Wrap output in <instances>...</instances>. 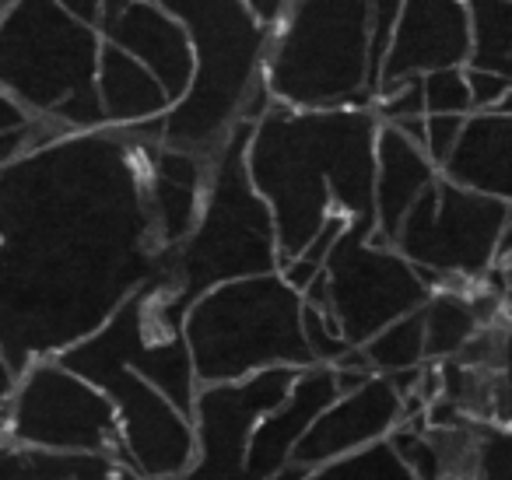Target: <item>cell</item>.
<instances>
[{
    "label": "cell",
    "instance_id": "cell-8",
    "mask_svg": "<svg viewBox=\"0 0 512 480\" xmlns=\"http://www.w3.org/2000/svg\"><path fill=\"white\" fill-rule=\"evenodd\" d=\"M512 204L435 179L397 232V249L432 291L474 288L498 267Z\"/></svg>",
    "mask_w": 512,
    "mask_h": 480
},
{
    "label": "cell",
    "instance_id": "cell-28",
    "mask_svg": "<svg viewBox=\"0 0 512 480\" xmlns=\"http://www.w3.org/2000/svg\"><path fill=\"white\" fill-rule=\"evenodd\" d=\"M302 333H306V347L313 354V365H330L334 368L344 354L351 351V344L341 337L337 323L320 309V305H302Z\"/></svg>",
    "mask_w": 512,
    "mask_h": 480
},
{
    "label": "cell",
    "instance_id": "cell-20",
    "mask_svg": "<svg viewBox=\"0 0 512 480\" xmlns=\"http://www.w3.org/2000/svg\"><path fill=\"white\" fill-rule=\"evenodd\" d=\"M95 85H99V102L109 127H137V123L162 120L172 109V99L158 85L155 74L113 43H102Z\"/></svg>",
    "mask_w": 512,
    "mask_h": 480
},
{
    "label": "cell",
    "instance_id": "cell-13",
    "mask_svg": "<svg viewBox=\"0 0 512 480\" xmlns=\"http://www.w3.org/2000/svg\"><path fill=\"white\" fill-rule=\"evenodd\" d=\"M470 53L474 36L467 0H404L397 32L376 74V95L400 81L470 64Z\"/></svg>",
    "mask_w": 512,
    "mask_h": 480
},
{
    "label": "cell",
    "instance_id": "cell-41",
    "mask_svg": "<svg viewBox=\"0 0 512 480\" xmlns=\"http://www.w3.org/2000/svg\"><path fill=\"white\" fill-rule=\"evenodd\" d=\"M498 74H505V78L512 81V64H505V67H498Z\"/></svg>",
    "mask_w": 512,
    "mask_h": 480
},
{
    "label": "cell",
    "instance_id": "cell-11",
    "mask_svg": "<svg viewBox=\"0 0 512 480\" xmlns=\"http://www.w3.org/2000/svg\"><path fill=\"white\" fill-rule=\"evenodd\" d=\"M109 396L120 424V463L141 480H183L197 459L193 421L127 365L102 361L81 368Z\"/></svg>",
    "mask_w": 512,
    "mask_h": 480
},
{
    "label": "cell",
    "instance_id": "cell-35",
    "mask_svg": "<svg viewBox=\"0 0 512 480\" xmlns=\"http://www.w3.org/2000/svg\"><path fill=\"white\" fill-rule=\"evenodd\" d=\"M32 120H36V116H32L29 109H25L22 102L15 99V95H8L4 88H0V134H8V130L29 127Z\"/></svg>",
    "mask_w": 512,
    "mask_h": 480
},
{
    "label": "cell",
    "instance_id": "cell-27",
    "mask_svg": "<svg viewBox=\"0 0 512 480\" xmlns=\"http://www.w3.org/2000/svg\"><path fill=\"white\" fill-rule=\"evenodd\" d=\"M421 92H425V116L474 113V102H470V88H467V71H463V67L425 74V78H421Z\"/></svg>",
    "mask_w": 512,
    "mask_h": 480
},
{
    "label": "cell",
    "instance_id": "cell-39",
    "mask_svg": "<svg viewBox=\"0 0 512 480\" xmlns=\"http://www.w3.org/2000/svg\"><path fill=\"white\" fill-rule=\"evenodd\" d=\"M498 270H502V319L512 326V260L498 263Z\"/></svg>",
    "mask_w": 512,
    "mask_h": 480
},
{
    "label": "cell",
    "instance_id": "cell-10",
    "mask_svg": "<svg viewBox=\"0 0 512 480\" xmlns=\"http://www.w3.org/2000/svg\"><path fill=\"white\" fill-rule=\"evenodd\" d=\"M4 435L60 456H120V424L109 396L60 358H39L18 375Z\"/></svg>",
    "mask_w": 512,
    "mask_h": 480
},
{
    "label": "cell",
    "instance_id": "cell-1",
    "mask_svg": "<svg viewBox=\"0 0 512 480\" xmlns=\"http://www.w3.org/2000/svg\"><path fill=\"white\" fill-rule=\"evenodd\" d=\"M155 144L137 127L85 130L0 172V354L18 375L92 337L158 277Z\"/></svg>",
    "mask_w": 512,
    "mask_h": 480
},
{
    "label": "cell",
    "instance_id": "cell-12",
    "mask_svg": "<svg viewBox=\"0 0 512 480\" xmlns=\"http://www.w3.org/2000/svg\"><path fill=\"white\" fill-rule=\"evenodd\" d=\"M299 368H267L242 382L200 386L193 403L197 459L183 480H253L249 477V442L256 424L288 400Z\"/></svg>",
    "mask_w": 512,
    "mask_h": 480
},
{
    "label": "cell",
    "instance_id": "cell-44",
    "mask_svg": "<svg viewBox=\"0 0 512 480\" xmlns=\"http://www.w3.org/2000/svg\"><path fill=\"white\" fill-rule=\"evenodd\" d=\"M0 435H4V424H0Z\"/></svg>",
    "mask_w": 512,
    "mask_h": 480
},
{
    "label": "cell",
    "instance_id": "cell-37",
    "mask_svg": "<svg viewBox=\"0 0 512 480\" xmlns=\"http://www.w3.org/2000/svg\"><path fill=\"white\" fill-rule=\"evenodd\" d=\"M15 386H18V372L8 365V358L0 354V424H4V414H8V403L15 396Z\"/></svg>",
    "mask_w": 512,
    "mask_h": 480
},
{
    "label": "cell",
    "instance_id": "cell-31",
    "mask_svg": "<svg viewBox=\"0 0 512 480\" xmlns=\"http://www.w3.org/2000/svg\"><path fill=\"white\" fill-rule=\"evenodd\" d=\"M463 123H467V116H425V155L432 158L435 169H442L446 158L453 155Z\"/></svg>",
    "mask_w": 512,
    "mask_h": 480
},
{
    "label": "cell",
    "instance_id": "cell-33",
    "mask_svg": "<svg viewBox=\"0 0 512 480\" xmlns=\"http://www.w3.org/2000/svg\"><path fill=\"white\" fill-rule=\"evenodd\" d=\"M491 396H495V424H512V326L505 330L502 358L491 368Z\"/></svg>",
    "mask_w": 512,
    "mask_h": 480
},
{
    "label": "cell",
    "instance_id": "cell-23",
    "mask_svg": "<svg viewBox=\"0 0 512 480\" xmlns=\"http://www.w3.org/2000/svg\"><path fill=\"white\" fill-rule=\"evenodd\" d=\"M474 53L470 67L498 71L512 64V0H467Z\"/></svg>",
    "mask_w": 512,
    "mask_h": 480
},
{
    "label": "cell",
    "instance_id": "cell-14",
    "mask_svg": "<svg viewBox=\"0 0 512 480\" xmlns=\"http://www.w3.org/2000/svg\"><path fill=\"white\" fill-rule=\"evenodd\" d=\"M407 421L404 396L393 389L390 379L376 375L365 386L341 393L309 428V435L292 452L295 463L320 470L334 459L355 456L369 445L390 442V435Z\"/></svg>",
    "mask_w": 512,
    "mask_h": 480
},
{
    "label": "cell",
    "instance_id": "cell-36",
    "mask_svg": "<svg viewBox=\"0 0 512 480\" xmlns=\"http://www.w3.org/2000/svg\"><path fill=\"white\" fill-rule=\"evenodd\" d=\"M246 4H249V11L260 18V25L274 29V25L281 22V15H285V8L292 4V0H246Z\"/></svg>",
    "mask_w": 512,
    "mask_h": 480
},
{
    "label": "cell",
    "instance_id": "cell-24",
    "mask_svg": "<svg viewBox=\"0 0 512 480\" xmlns=\"http://www.w3.org/2000/svg\"><path fill=\"white\" fill-rule=\"evenodd\" d=\"M81 456H60V452L18 445L0 435V480H74Z\"/></svg>",
    "mask_w": 512,
    "mask_h": 480
},
{
    "label": "cell",
    "instance_id": "cell-40",
    "mask_svg": "<svg viewBox=\"0 0 512 480\" xmlns=\"http://www.w3.org/2000/svg\"><path fill=\"white\" fill-rule=\"evenodd\" d=\"M309 477H313V470H309V466H302V463H295V459H288V463L281 466V470H274L267 480H309Z\"/></svg>",
    "mask_w": 512,
    "mask_h": 480
},
{
    "label": "cell",
    "instance_id": "cell-43",
    "mask_svg": "<svg viewBox=\"0 0 512 480\" xmlns=\"http://www.w3.org/2000/svg\"><path fill=\"white\" fill-rule=\"evenodd\" d=\"M123 480H141V477H134V473H127V477H123Z\"/></svg>",
    "mask_w": 512,
    "mask_h": 480
},
{
    "label": "cell",
    "instance_id": "cell-5",
    "mask_svg": "<svg viewBox=\"0 0 512 480\" xmlns=\"http://www.w3.org/2000/svg\"><path fill=\"white\" fill-rule=\"evenodd\" d=\"M102 36L60 0H15L0 15V88L74 134L109 127L99 102Z\"/></svg>",
    "mask_w": 512,
    "mask_h": 480
},
{
    "label": "cell",
    "instance_id": "cell-34",
    "mask_svg": "<svg viewBox=\"0 0 512 480\" xmlns=\"http://www.w3.org/2000/svg\"><path fill=\"white\" fill-rule=\"evenodd\" d=\"M467 88H470V102H474V113H488V109H495L512 92V81L498 71L467 67Z\"/></svg>",
    "mask_w": 512,
    "mask_h": 480
},
{
    "label": "cell",
    "instance_id": "cell-42",
    "mask_svg": "<svg viewBox=\"0 0 512 480\" xmlns=\"http://www.w3.org/2000/svg\"><path fill=\"white\" fill-rule=\"evenodd\" d=\"M11 4H15V0H0V15H4V11H8Z\"/></svg>",
    "mask_w": 512,
    "mask_h": 480
},
{
    "label": "cell",
    "instance_id": "cell-26",
    "mask_svg": "<svg viewBox=\"0 0 512 480\" xmlns=\"http://www.w3.org/2000/svg\"><path fill=\"white\" fill-rule=\"evenodd\" d=\"M344 228H348V218L344 214H330L327 225L320 228V235H316L313 242H309L306 249H302L295 260H288L285 267L278 270L281 277H285L288 284H292L299 295H306L309 288H313V281L323 274V267H327V256L330 249L337 246V239L344 235Z\"/></svg>",
    "mask_w": 512,
    "mask_h": 480
},
{
    "label": "cell",
    "instance_id": "cell-18",
    "mask_svg": "<svg viewBox=\"0 0 512 480\" xmlns=\"http://www.w3.org/2000/svg\"><path fill=\"white\" fill-rule=\"evenodd\" d=\"M439 179V169L425 148L404 137L397 127L379 123L376 137V235L372 242L393 246L404 218L421 200V193Z\"/></svg>",
    "mask_w": 512,
    "mask_h": 480
},
{
    "label": "cell",
    "instance_id": "cell-15",
    "mask_svg": "<svg viewBox=\"0 0 512 480\" xmlns=\"http://www.w3.org/2000/svg\"><path fill=\"white\" fill-rule=\"evenodd\" d=\"M99 36L102 43L120 46L123 53L141 60L158 78V85L165 88L172 106H179L186 99V92L193 85V74H197L193 46L186 39L183 25L165 15L158 4H151V0H130L127 8L102 18Z\"/></svg>",
    "mask_w": 512,
    "mask_h": 480
},
{
    "label": "cell",
    "instance_id": "cell-32",
    "mask_svg": "<svg viewBox=\"0 0 512 480\" xmlns=\"http://www.w3.org/2000/svg\"><path fill=\"white\" fill-rule=\"evenodd\" d=\"M400 11H404V0H369V29H372V67L379 74L386 50H390V39L397 32Z\"/></svg>",
    "mask_w": 512,
    "mask_h": 480
},
{
    "label": "cell",
    "instance_id": "cell-30",
    "mask_svg": "<svg viewBox=\"0 0 512 480\" xmlns=\"http://www.w3.org/2000/svg\"><path fill=\"white\" fill-rule=\"evenodd\" d=\"M474 480H512V424H488Z\"/></svg>",
    "mask_w": 512,
    "mask_h": 480
},
{
    "label": "cell",
    "instance_id": "cell-9",
    "mask_svg": "<svg viewBox=\"0 0 512 480\" xmlns=\"http://www.w3.org/2000/svg\"><path fill=\"white\" fill-rule=\"evenodd\" d=\"M372 235V225L348 221L337 246L330 249L323 274L302 295L334 319L351 347H365L379 330L425 309L432 298L418 267H411L393 246L372 242Z\"/></svg>",
    "mask_w": 512,
    "mask_h": 480
},
{
    "label": "cell",
    "instance_id": "cell-16",
    "mask_svg": "<svg viewBox=\"0 0 512 480\" xmlns=\"http://www.w3.org/2000/svg\"><path fill=\"white\" fill-rule=\"evenodd\" d=\"M341 396L337 386V375L330 365H309L299 368V379H295L292 393L281 407H274L264 421L256 424L253 442H249V477L267 480L274 470L292 459V452L299 449V442L309 435V428L316 424V417L330 407V403Z\"/></svg>",
    "mask_w": 512,
    "mask_h": 480
},
{
    "label": "cell",
    "instance_id": "cell-22",
    "mask_svg": "<svg viewBox=\"0 0 512 480\" xmlns=\"http://www.w3.org/2000/svg\"><path fill=\"white\" fill-rule=\"evenodd\" d=\"M362 354H365V361H369L372 372L383 375V379L428 365L425 316H421V309L404 319H397V323H390L386 330H379L376 337L362 347Z\"/></svg>",
    "mask_w": 512,
    "mask_h": 480
},
{
    "label": "cell",
    "instance_id": "cell-29",
    "mask_svg": "<svg viewBox=\"0 0 512 480\" xmlns=\"http://www.w3.org/2000/svg\"><path fill=\"white\" fill-rule=\"evenodd\" d=\"M376 120L386 127H400V123L425 120V92H421V78L400 81V85L386 88L376 95Z\"/></svg>",
    "mask_w": 512,
    "mask_h": 480
},
{
    "label": "cell",
    "instance_id": "cell-38",
    "mask_svg": "<svg viewBox=\"0 0 512 480\" xmlns=\"http://www.w3.org/2000/svg\"><path fill=\"white\" fill-rule=\"evenodd\" d=\"M67 11H74L78 18H85L88 25H99V11H102V0H60Z\"/></svg>",
    "mask_w": 512,
    "mask_h": 480
},
{
    "label": "cell",
    "instance_id": "cell-25",
    "mask_svg": "<svg viewBox=\"0 0 512 480\" xmlns=\"http://www.w3.org/2000/svg\"><path fill=\"white\" fill-rule=\"evenodd\" d=\"M309 480H414V473L407 470V463L397 456V449L390 442H379L355 452V456L320 466Z\"/></svg>",
    "mask_w": 512,
    "mask_h": 480
},
{
    "label": "cell",
    "instance_id": "cell-3",
    "mask_svg": "<svg viewBox=\"0 0 512 480\" xmlns=\"http://www.w3.org/2000/svg\"><path fill=\"white\" fill-rule=\"evenodd\" d=\"M183 25L197 74L179 106L162 116L165 148L193 151L211 162L239 123H256L274 106L264 85L271 29L246 0H151Z\"/></svg>",
    "mask_w": 512,
    "mask_h": 480
},
{
    "label": "cell",
    "instance_id": "cell-19",
    "mask_svg": "<svg viewBox=\"0 0 512 480\" xmlns=\"http://www.w3.org/2000/svg\"><path fill=\"white\" fill-rule=\"evenodd\" d=\"M439 176L481 197L512 204V116L495 109L470 113Z\"/></svg>",
    "mask_w": 512,
    "mask_h": 480
},
{
    "label": "cell",
    "instance_id": "cell-6",
    "mask_svg": "<svg viewBox=\"0 0 512 480\" xmlns=\"http://www.w3.org/2000/svg\"><path fill=\"white\" fill-rule=\"evenodd\" d=\"M264 85L274 106L365 109L376 99L369 0H292L271 29Z\"/></svg>",
    "mask_w": 512,
    "mask_h": 480
},
{
    "label": "cell",
    "instance_id": "cell-21",
    "mask_svg": "<svg viewBox=\"0 0 512 480\" xmlns=\"http://www.w3.org/2000/svg\"><path fill=\"white\" fill-rule=\"evenodd\" d=\"M425 316V354L432 365L449 361L484 330L481 316L474 309L470 288H439L421 309Z\"/></svg>",
    "mask_w": 512,
    "mask_h": 480
},
{
    "label": "cell",
    "instance_id": "cell-4",
    "mask_svg": "<svg viewBox=\"0 0 512 480\" xmlns=\"http://www.w3.org/2000/svg\"><path fill=\"white\" fill-rule=\"evenodd\" d=\"M249 134L253 123H239L225 148L211 158L197 225L176 249L158 256L165 295L183 316L204 291L218 284L281 270L271 207L249 183Z\"/></svg>",
    "mask_w": 512,
    "mask_h": 480
},
{
    "label": "cell",
    "instance_id": "cell-7",
    "mask_svg": "<svg viewBox=\"0 0 512 480\" xmlns=\"http://www.w3.org/2000/svg\"><path fill=\"white\" fill-rule=\"evenodd\" d=\"M306 298L281 274L242 277L204 291L183 319L200 386L242 382L267 368H309L302 333Z\"/></svg>",
    "mask_w": 512,
    "mask_h": 480
},
{
    "label": "cell",
    "instance_id": "cell-2",
    "mask_svg": "<svg viewBox=\"0 0 512 480\" xmlns=\"http://www.w3.org/2000/svg\"><path fill=\"white\" fill-rule=\"evenodd\" d=\"M376 137L372 109L271 106L253 123L246 169L271 207L281 267L320 235L330 214L376 228Z\"/></svg>",
    "mask_w": 512,
    "mask_h": 480
},
{
    "label": "cell",
    "instance_id": "cell-17",
    "mask_svg": "<svg viewBox=\"0 0 512 480\" xmlns=\"http://www.w3.org/2000/svg\"><path fill=\"white\" fill-rule=\"evenodd\" d=\"M211 162L193 151L155 144L148 151V211L158 249H176L200 218Z\"/></svg>",
    "mask_w": 512,
    "mask_h": 480
}]
</instances>
